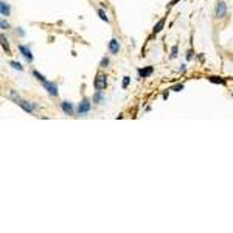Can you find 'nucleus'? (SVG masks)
Here are the masks:
<instances>
[{
	"instance_id": "obj_1",
	"label": "nucleus",
	"mask_w": 233,
	"mask_h": 233,
	"mask_svg": "<svg viewBox=\"0 0 233 233\" xmlns=\"http://www.w3.org/2000/svg\"><path fill=\"white\" fill-rule=\"evenodd\" d=\"M9 98H13L14 101H16V104H19L25 112H28V114H31L33 110H34V106L31 104V103H28V101H25V99H22L20 96H17L16 95V92L14 90H11V93H9Z\"/></svg>"
},
{
	"instance_id": "obj_2",
	"label": "nucleus",
	"mask_w": 233,
	"mask_h": 233,
	"mask_svg": "<svg viewBox=\"0 0 233 233\" xmlns=\"http://www.w3.org/2000/svg\"><path fill=\"white\" fill-rule=\"evenodd\" d=\"M93 86H95V89H96V90H103V89H106V86H107V79H106V76H104V75H101V73H99V75H96Z\"/></svg>"
},
{
	"instance_id": "obj_3",
	"label": "nucleus",
	"mask_w": 233,
	"mask_h": 233,
	"mask_svg": "<svg viewBox=\"0 0 233 233\" xmlns=\"http://www.w3.org/2000/svg\"><path fill=\"white\" fill-rule=\"evenodd\" d=\"M42 86H44V89H45L51 96H56V95H58V86H56L54 83H50V81L45 79V81H42Z\"/></svg>"
},
{
	"instance_id": "obj_4",
	"label": "nucleus",
	"mask_w": 233,
	"mask_h": 233,
	"mask_svg": "<svg viewBox=\"0 0 233 233\" xmlns=\"http://www.w3.org/2000/svg\"><path fill=\"white\" fill-rule=\"evenodd\" d=\"M89 110H90V101H89L87 98H84V99L79 103V106H78V114H79V115H86Z\"/></svg>"
},
{
	"instance_id": "obj_5",
	"label": "nucleus",
	"mask_w": 233,
	"mask_h": 233,
	"mask_svg": "<svg viewBox=\"0 0 233 233\" xmlns=\"http://www.w3.org/2000/svg\"><path fill=\"white\" fill-rule=\"evenodd\" d=\"M225 13H227V5H225V2H219V3L216 5V17H218V19H222V17L225 16Z\"/></svg>"
},
{
	"instance_id": "obj_6",
	"label": "nucleus",
	"mask_w": 233,
	"mask_h": 233,
	"mask_svg": "<svg viewBox=\"0 0 233 233\" xmlns=\"http://www.w3.org/2000/svg\"><path fill=\"white\" fill-rule=\"evenodd\" d=\"M19 51H20V53H22V54L27 58V61H28V62H31V61L34 59V56H33V53H31V50H30L28 47L19 45Z\"/></svg>"
},
{
	"instance_id": "obj_7",
	"label": "nucleus",
	"mask_w": 233,
	"mask_h": 233,
	"mask_svg": "<svg viewBox=\"0 0 233 233\" xmlns=\"http://www.w3.org/2000/svg\"><path fill=\"white\" fill-rule=\"evenodd\" d=\"M109 50H110V53H112V54H117V53H118V50H120V44H118V41H117V39H110V42H109Z\"/></svg>"
},
{
	"instance_id": "obj_8",
	"label": "nucleus",
	"mask_w": 233,
	"mask_h": 233,
	"mask_svg": "<svg viewBox=\"0 0 233 233\" xmlns=\"http://www.w3.org/2000/svg\"><path fill=\"white\" fill-rule=\"evenodd\" d=\"M61 107H62L64 114H67V115H73V106H72L70 103L64 101V103H61Z\"/></svg>"
},
{
	"instance_id": "obj_9",
	"label": "nucleus",
	"mask_w": 233,
	"mask_h": 233,
	"mask_svg": "<svg viewBox=\"0 0 233 233\" xmlns=\"http://www.w3.org/2000/svg\"><path fill=\"white\" fill-rule=\"evenodd\" d=\"M152 72H154V68L149 65V67H146V68H140L139 75L141 76V78H148V76H151V75H152Z\"/></svg>"
},
{
	"instance_id": "obj_10",
	"label": "nucleus",
	"mask_w": 233,
	"mask_h": 233,
	"mask_svg": "<svg viewBox=\"0 0 233 233\" xmlns=\"http://www.w3.org/2000/svg\"><path fill=\"white\" fill-rule=\"evenodd\" d=\"M9 5H6L5 2H0V13H2V16L3 17H6V16H9Z\"/></svg>"
},
{
	"instance_id": "obj_11",
	"label": "nucleus",
	"mask_w": 233,
	"mask_h": 233,
	"mask_svg": "<svg viewBox=\"0 0 233 233\" xmlns=\"http://www.w3.org/2000/svg\"><path fill=\"white\" fill-rule=\"evenodd\" d=\"M163 25H165V19H160V20L155 23V27H154V33H160L162 28H163Z\"/></svg>"
},
{
	"instance_id": "obj_12",
	"label": "nucleus",
	"mask_w": 233,
	"mask_h": 233,
	"mask_svg": "<svg viewBox=\"0 0 233 233\" xmlns=\"http://www.w3.org/2000/svg\"><path fill=\"white\" fill-rule=\"evenodd\" d=\"M208 81H210V83H216V84H225V81H224L222 78H219V76H210Z\"/></svg>"
},
{
	"instance_id": "obj_13",
	"label": "nucleus",
	"mask_w": 233,
	"mask_h": 233,
	"mask_svg": "<svg viewBox=\"0 0 233 233\" xmlns=\"http://www.w3.org/2000/svg\"><path fill=\"white\" fill-rule=\"evenodd\" d=\"M2 45H3V50H5V51H6L8 54L11 53V50H9V45H8V42H6V38H5L3 34H2Z\"/></svg>"
},
{
	"instance_id": "obj_14",
	"label": "nucleus",
	"mask_w": 233,
	"mask_h": 233,
	"mask_svg": "<svg viewBox=\"0 0 233 233\" xmlns=\"http://www.w3.org/2000/svg\"><path fill=\"white\" fill-rule=\"evenodd\" d=\"M9 65H11L13 68H16V70H23V67H22V64H20V62H16V61H11V62H9Z\"/></svg>"
},
{
	"instance_id": "obj_15",
	"label": "nucleus",
	"mask_w": 233,
	"mask_h": 233,
	"mask_svg": "<svg viewBox=\"0 0 233 233\" xmlns=\"http://www.w3.org/2000/svg\"><path fill=\"white\" fill-rule=\"evenodd\" d=\"M101 101H103V95H101V90H98L93 96V103H101Z\"/></svg>"
},
{
	"instance_id": "obj_16",
	"label": "nucleus",
	"mask_w": 233,
	"mask_h": 233,
	"mask_svg": "<svg viewBox=\"0 0 233 233\" xmlns=\"http://www.w3.org/2000/svg\"><path fill=\"white\" fill-rule=\"evenodd\" d=\"M98 16H99V17H101L103 20H106V22H109V17L106 16V13H104L103 9H98Z\"/></svg>"
},
{
	"instance_id": "obj_17",
	"label": "nucleus",
	"mask_w": 233,
	"mask_h": 233,
	"mask_svg": "<svg viewBox=\"0 0 233 233\" xmlns=\"http://www.w3.org/2000/svg\"><path fill=\"white\" fill-rule=\"evenodd\" d=\"M33 75H34V76H36V78H38L41 83H42V81H45V76H42V75H41L38 70H34V72H33Z\"/></svg>"
},
{
	"instance_id": "obj_18",
	"label": "nucleus",
	"mask_w": 233,
	"mask_h": 233,
	"mask_svg": "<svg viewBox=\"0 0 233 233\" xmlns=\"http://www.w3.org/2000/svg\"><path fill=\"white\" fill-rule=\"evenodd\" d=\"M129 81H131V78H129V76H124V79H123V87H124V89L129 86Z\"/></svg>"
},
{
	"instance_id": "obj_19",
	"label": "nucleus",
	"mask_w": 233,
	"mask_h": 233,
	"mask_svg": "<svg viewBox=\"0 0 233 233\" xmlns=\"http://www.w3.org/2000/svg\"><path fill=\"white\" fill-rule=\"evenodd\" d=\"M173 90H176V92L184 90V84H177V86H174V87H173Z\"/></svg>"
},
{
	"instance_id": "obj_20",
	"label": "nucleus",
	"mask_w": 233,
	"mask_h": 233,
	"mask_svg": "<svg viewBox=\"0 0 233 233\" xmlns=\"http://www.w3.org/2000/svg\"><path fill=\"white\" fill-rule=\"evenodd\" d=\"M176 54H177V47L174 45L171 48V58H176Z\"/></svg>"
},
{
	"instance_id": "obj_21",
	"label": "nucleus",
	"mask_w": 233,
	"mask_h": 233,
	"mask_svg": "<svg viewBox=\"0 0 233 233\" xmlns=\"http://www.w3.org/2000/svg\"><path fill=\"white\" fill-rule=\"evenodd\" d=\"M107 64H109V59H107V58H103V61H101V67H107Z\"/></svg>"
},
{
	"instance_id": "obj_22",
	"label": "nucleus",
	"mask_w": 233,
	"mask_h": 233,
	"mask_svg": "<svg viewBox=\"0 0 233 233\" xmlns=\"http://www.w3.org/2000/svg\"><path fill=\"white\" fill-rule=\"evenodd\" d=\"M0 25H2V28H3V30H6V28H9V25H8V22H5V20H2V23H0Z\"/></svg>"
}]
</instances>
